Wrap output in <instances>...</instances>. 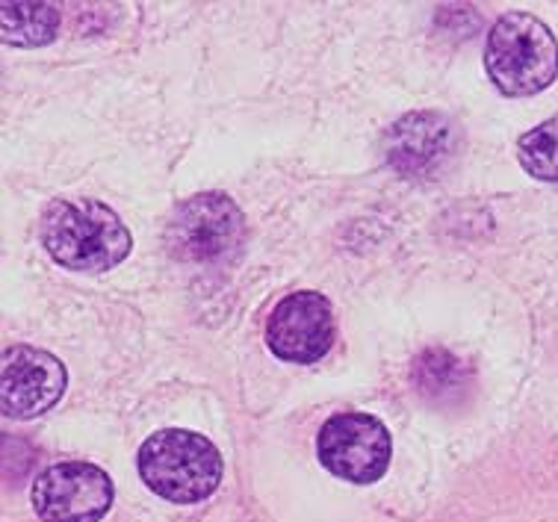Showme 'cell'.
<instances>
[{
  "mask_svg": "<svg viewBox=\"0 0 558 522\" xmlns=\"http://www.w3.org/2000/svg\"><path fill=\"white\" fill-rule=\"evenodd\" d=\"M335 337V307L314 290L290 292L266 321V345L287 363H316L331 352Z\"/></svg>",
  "mask_w": 558,
  "mask_h": 522,
  "instance_id": "7",
  "label": "cell"
},
{
  "mask_svg": "<svg viewBox=\"0 0 558 522\" xmlns=\"http://www.w3.org/2000/svg\"><path fill=\"white\" fill-rule=\"evenodd\" d=\"M485 69L508 98L538 95L558 77L556 36L535 15L508 12L487 33Z\"/></svg>",
  "mask_w": 558,
  "mask_h": 522,
  "instance_id": "3",
  "label": "cell"
},
{
  "mask_svg": "<svg viewBox=\"0 0 558 522\" xmlns=\"http://www.w3.org/2000/svg\"><path fill=\"white\" fill-rule=\"evenodd\" d=\"M110 505V475L95 463H53L33 484V508L41 522H98Z\"/></svg>",
  "mask_w": 558,
  "mask_h": 522,
  "instance_id": "6",
  "label": "cell"
},
{
  "mask_svg": "<svg viewBox=\"0 0 558 522\" xmlns=\"http://www.w3.org/2000/svg\"><path fill=\"white\" fill-rule=\"evenodd\" d=\"M0 31L3 41L15 48H41L57 39L60 31V12L51 3H19L7 0L0 3Z\"/></svg>",
  "mask_w": 558,
  "mask_h": 522,
  "instance_id": "10",
  "label": "cell"
},
{
  "mask_svg": "<svg viewBox=\"0 0 558 522\" xmlns=\"http://www.w3.org/2000/svg\"><path fill=\"white\" fill-rule=\"evenodd\" d=\"M65 366L51 352L33 345H12L3 352L0 402L10 420H33L51 411L65 392Z\"/></svg>",
  "mask_w": 558,
  "mask_h": 522,
  "instance_id": "9",
  "label": "cell"
},
{
  "mask_svg": "<svg viewBox=\"0 0 558 522\" xmlns=\"http://www.w3.org/2000/svg\"><path fill=\"white\" fill-rule=\"evenodd\" d=\"M414 381L428 399H452L468 387V369L444 349H432L414 366Z\"/></svg>",
  "mask_w": 558,
  "mask_h": 522,
  "instance_id": "12",
  "label": "cell"
},
{
  "mask_svg": "<svg viewBox=\"0 0 558 522\" xmlns=\"http://www.w3.org/2000/svg\"><path fill=\"white\" fill-rule=\"evenodd\" d=\"M458 151V124L444 112H408L385 133V157L402 178L435 181Z\"/></svg>",
  "mask_w": 558,
  "mask_h": 522,
  "instance_id": "8",
  "label": "cell"
},
{
  "mask_svg": "<svg viewBox=\"0 0 558 522\" xmlns=\"http://www.w3.org/2000/svg\"><path fill=\"white\" fill-rule=\"evenodd\" d=\"M319 461L331 475L352 484H373L390 466V432L369 413H337L325 420L316 440Z\"/></svg>",
  "mask_w": 558,
  "mask_h": 522,
  "instance_id": "5",
  "label": "cell"
},
{
  "mask_svg": "<svg viewBox=\"0 0 558 522\" xmlns=\"http://www.w3.org/2000/svg\"><path fill=\"white\" fill-rule=\"evenodd\" d=\"M41 245L74 271H110L131 254V231L119 213L95 198H60L41 213Z\"/></svg>",
  "mask_w": 558,
  "mask_h": 522,
  "instance_id": "1",
  "label": "cell"
},
{
  "mask_svg": "<svg viewBox=\"0 0 558 522\" xmlns=\"http://www.w3.org/2000/svg\"><path fill=\"white\" fill-rule=\"evenodd\" d=\"M518 160L532 178L558 183V116L520 136Z\"/></svg>",
  "mask_w": 558,
  "mask_h": 522,
  "instance_id": "11",
  "label": "cell"
},
{
  "mask_svg": "<svg viewBox=\"0 0 558 522\" xmlns=\"http://www.w3.org/2000/svg\"><path fill=\"white\" fill-rule=\"evenodd\" d=\"M166 240L181 260L222 263L243 248L245 216L225 192H202L174 207Z\"/></svg>",
  "mask_w": 558,
  "mask_h": 522,
  "instance_id": "4",
  "label": "cell"
},
{
  "mask_svg": "<svg viewBox=\"0 0 558 522\" xmlns=\"http://www.w3.org/2000/svg\"><path fill=\"white\" fill-rule=\"evenodd\" d=\"M140 478L172 505H198L222 482V454L204 434L162 428L140 446Z\"/></svg>",
  "mask_w": 558,
  "mask_h": 522,
  "instance_id": "2",
  "label": "cell"
}]
</instances>
